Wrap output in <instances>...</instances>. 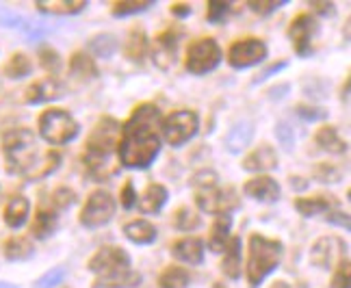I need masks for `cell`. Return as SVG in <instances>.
<instances>
[{"label": "cell", "instance_id": "obj_1", "mask_svg": "<svg viewBox=\"0 0 351 288\" xmlns=\"http://www.w3.org/2000/svg\"><path fill=\"white\" fill-rule=\"evenodd\" d=\"M160 111L156 104H139L121 128L119 160L132 169H145L160 152Z\"/></svg>", "mask_w": 351, "mask_h": 288}, {"label": "cell", "instance_id": "obj_2", "mask_svg": "<svg viewBox=\"0 0 351 288\" xmlns=\"http://www.w3.org/2000/svg\"><path fill=\"white\" fill-rule=\"evenodd\" d=\"M3 152L11 173L26 180H42L59 167L61 156L57 152H42L35 134L29 128H13L3 136Z\"/></svg>", "mask_w": 351, "mask_h": 288}, {"label": "cell", "instance_id": "obj_3", "mask_svg": "<svg viewBox=\"0 0 351 288\" xmlns=\"http://www.w3.org/2000/svg\"><path fill=\"white\" fill-rule=\"evenodd\" d=\"M117 132L119 123L113 117H102L93 132L87 139V147L83 154V163L91 178L98 182H104L117 173V165H113V152L117 145Z\"/></svg>", "mask_w": 351, "mask_h": 288}, {"label": "cell", "instance_id": "obj_4", "mask_svg": "<svg viewBox=\"0 0 351 288\" xmlns=\"http://www.w3.org/2000/svg\"><path fill=\"white\" fill-rule=\"evenodd\" d=\"M195 189V202L204 213L208 215H230L234 208H239V195L232 187L221 189L219 176L206 169L197 171L191 180Z\"/></svg>", "mask_w": 351, "mask_h": 288}, {"label": "cell", "instance_id": "obj_5", "mask_svg": "<svg viewBox=\"0 0 351 288\" xmlns=\"http://www.w3.org/2000/svg\"><path fill=\"white\" fill-rule=\"evenodd\" d=\"M285 247L276 239H267L263 235L250 237V258H247V280L252 288H258L267 276L280 267Z\"/></svg>", "mask_w": 351, "mask_h": 288}, {"label": "cell", "instance_id": "obj_6", "mask_svg": "<svg viewBox=\"0 0 351 288\" xmlns=\"http://www.w3.org/2000/svg\"><path fill=\"white\" fill-rule=\"evenodd\" d=\"M39 134H42L44 141L52 145H65L72 139H76L78 123L63 108H48L39 117Z\"/></svg>", "mask_w": 351, "mask_h": 288}, {"label": "cell", "instance_id": "obj_7", "mask_svg": "<svg viewBox=\"0 0 351 288\" xmlns=\"http://www.w3.org/2000/svg\"><path fill=\"white\" fill-rule=\"evenodd\" d=\"M219 63H221V48L213 37L193 41L186 50L184 65H186V72H191V74H197V76L208 74Z\"/></svg>", "mask_w": 351, "mask_h": 288}, {"label": "cell", "instance_id": "obj_8", "mask_svg": "<svg viewBox=\"0 0 351 288\" xmlns=\"http://www.w3.org/2000/svg\"><path fill=\"white\" fill-rule=\"evenodd\" d=\"M197 128H199V117L193 111H176L167 115V119H163V123H160L165 141L173 147H180L182 143L191 141Z\"/></svg>", "mask_w": 351, "mask_h": 288}, {"label": "cell", "instance_id": "obj_9", "mask_svg": "<svg viewBox=\"0 0 351 288\" xmlns=\"http://www.w3.org/2000/svg\"><path fill=\"white\" fill-rule=\"evenodd\" d=\"M89 269L98 273V280L113 278L119 276V273L130 271V256L121 247L106 245L93 254V258L89 260Z\"/></svg>", "mask_w": 351, "mask_h": 288}, {"label": "cell", "instance_id": "obj_10", "mask_svg": "<svg viewBox=\"0 0 351 288\" xmlns=\"http://www.w3.org/2000/svg\"><path fill=\"white\" fill-rule=\"evenodd\" d=\"M115 215V200L109 191H93L80 211V224L85 228L106 226Z\"/></svg>", "mask_w": 351, "mask_h": 288}, {"label": "cell", "instance_id": "obj_11", "mask_svg": "<svg viewBox=\"0 0 351 288\" xmlns=\"http://www.w3.org/2000/svg\"><path fill=\"white\" fill-rule=\"evenodd\" d=\"M347 256V243L341 237H321L310 250V263L328 271L339 267Z\"/></svg>", "mask_w": 351, "mask_h": 288}, {"label": "cell", "instance_id": "obj_12", "mask_svg": "<svg viewBox=\"0 0 351 288\" xmlns=\"http://www.w3.org/2000/svg\"><path fill=\"white\" fill-rule=\"evenodd\" d=\"M267 59V46L263 39L247 37V39H239L228 50V63L237 70H245V67L258 65Z\"/></svg>", "mask_w": 351, "mask_h": 288}, {"label": "cell", "instance_id": "obj_13", "mask_svg": "<svg viewBox=\"0 0 351 288\" xmlns=\"http://www.w3.org/2000/svg\"><path fill=\"white\" fill-rule=\"evenodd\" d=\"M319 31L317 20L310 13H300L289 26V39L293 41V48L300 57H310L313 54V37Z\"/></svg>", "mask_w": 351, "mask_h": 288}, {"label": "cell", "instance_id": "obj_14", "mask_svg": "<svg viewBox=\"0 0 351 288\" xmlns=\"http://www.w3.org/2000/svg\"><path fill=\"white\" fill-rule=\"evenodd\" d=\"M178 46H180L178 31H165L152 41L150 57L158 70H171L176 59H178Z\"/></svg>", "mask_w": 351, "mask_h": 288}, {"label": "cell", "instance_id": "obj_15", "mask_svg": "<svg viewBox=\"0 0 351 288\" xmlns=\"http://www.w3.org/2000/svg\"><path fill=\"white\" fill-rule=\"evenodd\" d=\"M0 24L7 26V29L22 31L29 39H39V37H44L50 31L48 26L39 24V22H33V20H26V18L20 16V13L11 11V9H7L3 5H0Z\"/></svg>", "mask_w": 351, "mask_h": 288}, {"label": "cell", "instance_id": "obj_16", "mask_svg": "<svg viewBox=\"0 0 351 288\" xmlns=\"http://www.w3.org/2000/svg\"><path fill=\"white\" fill-rule=\"evenodd\" d=\"M245 195L256 200V202H278L280 200V184L274 180L271 176H256L243 187Z\"/></svg>", "mask_w": 351, "mask_h": 288}, {"label": "cell", "instance_id": "obj_17", "mask_svg": "<svg viewBox=\"0 0 351 288\" xmlns=\"http://www.w3.org/2000/svg\"><path fill=\"white\" fill-rule=\"evenodd\" d=\"M171 256L184 265H202L204 263V243L199 239H180L171 245Z\"/></svg>", "mask_w": 351, "mask_h": 288}, {"label": "cell", "instance_id": "obj_18", "mask_svg": "<svg viewBox=\"0 0 351 288\" xmlns=\"http://www.w3.org/2000/svg\"><path fill=\"white\" fill-rule=\"evenodd\" d=\"M278 167V154L271 145H261L254 152L243 158V169L245 171H271Z\"/></svg>", "mask_w": 351, "mask_h": 288}, {"label": "cell", "instance_id": "obj_19", "mask_svg": "<svg viewBox=\"0 0 351 288\" xmlns=\"http://www.w3.org/2000/svg\"><path fill=\"white\" fill-rule=\"evenodd\" d=\"M252 139H254V123L243 119V121L234 123V126L230 128V132L226 134L223 145L230 154H239L252 143Z\"/></svg>", "mask_w": 351, "mask_h": 288}, {"label": "cell", "instance_id": "obj_20", "mask_svg": "<svg viewBox=\"0 0 351 288\" xmlns=\"http://www.w3.org/2000/svg\"><path fill=\"white\" fill-rule=\"evenodd\" d=\"M61 85L57 80L52 78H44V80H37L33 85L26 89V102L29 104H44L50 100H57L61 95Z\"/></svg>", "mask_w": 351, "mask_h": 288}, {"label": "cell", "instance_id": "obj_21", "mask_svg": "<svg viewBox=\"0 0 351 288\" xmlns=\"http://www.w3.org/2000/svg\"><path fill=\"white\" fill-rule=\"evenodd\" d=\"M230 228H232L230 215H219L217 219H215V224L210 228V237H208L210 252H215V254L226 252L228 243H230Z\"/></svg>", "mask_w": 351, "mask_h": 288}, {"label": "cell", "instance_id": "obj_22", "mask_svg": "<svg viewBox=\"0 0 351 288\" xmlns=\"http://www.w3.org/2000/svg\"><path fill=\"white\" fill-rule=\"evenodd\" d=\"M332 206H336V200L332 195H315V197H297L295 211L302 217H315L321 213H330Z\"/></svg>", "mask_w": 351, "mask_h": 288}, {"label": "cell", "instance_id": "obj_23", "mask_svg": "<svg viewBox=\"0 0 351 288\" xmlns=\"http://www.w3.org/2000/svg\"><path fill=\"white\" fill-rule=\"evenodd\" d=\"M35 5L42 13H55V16H74L87 7L85 0H37Z\"/></svg>", "mask_w": 351, "mask_h": 288}, {"label": "cell", "instance_id": "obj_24", "mask_svg": "<svg viewBox=\"0 0 351 288\" xmlns=\"http://www.w3.org/2000/svg\"><path fill=\"white\" fill-rule=\"evenodd\" d=\"M29 211H31V204L26 197H22V195L11 197L5 208V224L13 230L22 228L26 224V219H29Z\"/></svg>", "mask_w": 351, "mask_h": 288}, {"label": "cell", "instance_id": "obj_25", "mask_svg": "<svg viewBox=\"0 0 351 288\" xmlns=\"http://www.w3.org/2000/svg\"><path fill=\"white\" fill-rule=\"evenodd\" d=\"M221 271L230 280L241 278V239L239 237H232L230 243H228L223 252V260H221Z\"/></svg>", "mask_w": 351, "mask_h": 288}, {"label": "cell", "instance_id": "obj_26", "mask_svg": "<svg viewBox=\"0 0 351 288\" xmlns=\"http://www.w3.org/2000/svg\"><path fill=\"white\" fill-rule=\"evenodd\" d=\"M315 141L321 149H326L330 154H345L347 152V143L341 139V134L336 132L334 126H323L317 130Z\"/></svg>", "mask_w": 351, "mask_h": 288}, {"label": "cell", "instance_id": "obj_27", "mask_svg": "<svg viewBox=\"0 0 351 288\" xmlns=\"http://www.w3.org/2000/svg\"><path fill=\"white\" fill-rule=\"evenodd\" d=\"M124 235L128 241L137 243V245H147L156 239V228L145 221V219H137V221H130L124 226Z\"/></svg>", "mask_w": 351, "mask_h": 288}, {"label": "cell", "instance_id": "obj_28", "mask_svg": "<svg viewBox=\"0 0 351 288\" xmlns=\"http://www.w3.org/2000/svg\"><path fill=\"white\" fill-rule=\"evenodd\" d=\"M167 197H169V193H167V189L163 184H150L145 189L143 197H141V213H145V215L147 213H150V215L158 213L165 206Z\"/></svg>", "mask_w": 351, "mask_h": 288}, {"label": "cell", "instance_id": "obj_29", "mask_svg": "<svg viewBox=\"0 0 351 288\" xmlns=\"http://www.w3.org/2000/svg\"><path fill=\"white\" fill-rule=\"evenodd\" d=\"M57 211L52 208H39L37 217H35V224H33V235L37 239H48L52 232L57 230Z\"/></svg>", "mask_w": 351, "mask_h": 288}, {"label": "cell", "instance_id": "obj_30", "mask_svg": "<svg viewBox=\"0 0 351 288\" xmlns=\"http://www.w3.org/2000/svg\"><path fill=\"white\" fill-rule=\"evenodd\" d=\"M189 282H191V276L182 267H167L158 278L160 288H186Z\"/></svg>", "mask_w": 351, "mask_h": 288}, {"label": "cell", "instance_id": "obj_31", "mask_svg": "<svg viewBox=\"0 0 351 288\" xmlns=\"http://www.w3.org/2000/svg\"><path fill=\"white\" fill-rule=\"evenodd\" d=\"M33 256V245L26 239H9L5 243V258L11 260V263H18V260H26Z\"/></svg>", "mask_w": 351, "mask_h": 288}, {"label": "cell", "instance_id": "obj_32", "mask_svg": "<svg viewBox=\"0 0 351 288\" xmlns=\"http://www.w3.org/2000/svg\"><path fill=\"white\" fill-rule=\"evenodd\" d=\"M150 50V44H147V37L141 29L132 31L128 35V46H126V57L132 61H143L145 52Z\"/></svg>", "mask_w": 351, "mask_h": 288}, {"label": "cell", "instance_id": "obj_33", "mask_svg": "<svg viewBox=\"0 0 351 288\" xmlns=\"http://www.w3.org/2000/svg\"><path fill=\"white\" fill-rule=\"evenodd\" d=\"M141 276L134 271H126V273H119V276L113 278H104V280H96V286L93 288H134L139 286Z\"/></svg>", "mask_w": 351, "mask_h": 288}, {"label": "cell", "instance_id": "obj_34", "mask_svg": "<svg viewBox=\"0 0 351 288\" xmlns=\"http://www.w3.org/2000/svg\"><path fill=\"white\" fill-rule=\"evenodd\" d=\"M89 50L96 54L100 59H109L113 57V52L117 50V39L109 33H102V35H96L91 41H89Z\"/></svg>", "mask_w": 351, "mask_h": 288}, {"label": "cell", "instance_id": "obj_35", "mask_svg": "<svg viewBox=\"0 0 351 288\" xmlns=\"http://www.w3.org/2000/svg\"><path fill=\"white\" fill-rule=\"evenodd\" d=\"M33 70V65L29 61V57L26 54H13V57L9 59V63L5 65V76L9 78H24V76H29Z\"/></svg>", "mask_w": 351, "mask_h": 288}, {"label": "cell", "instance_id": "obj_36", "mask_svg": "<svg viewBox=\"0 0 351 288\" xmlns=\"http://www.w3.org/2000/svg\"><path fill=\"white\" fill-rule=\"evenodd\" d=\"M72 74L76 76H83V78H93V76H98V67L96 63H93V59H89L87 54H74L72 57Z\"/></svg>", "mask_w": 351, "mask_h": 288}, {"label": "cell", "instance_id": "obj_37", "mask_svg": "<svg viewBox=\"0 0 351 288\" xmlns=\"http://www.w3.org/2000/svg\"><path fill=\"white\" fill-rule=\"evenodd\" d=\"M313 176H315L317 182H323V184L341 182V178H343L341 169L336 167V165H332V163H319V165H315Z\"/></svg>", "mask_w": 351, "mask_h": 288}, {"label": "cell", "instance_id": "obj_38", "mask_svg": "<svg viewBox=\"0 0 351 288\" xmlns=\"http://www.w3.org/2000/svg\"><path fill=\"white\" fill-rule=\"evenodd\" d=\"M152 7H154L152 0H141V3H132V0H126V3H115L111 11H113V16L124 18V16H134V13L147 11V9H152Z\"/></svg>", "mask_w": 351, "mask_h": 288}, {"label": "cell", "instance_id": "obj_39", "mask_svg": "<svg viewBox=\"0 0 351 288\" xmlns=\"http://www.w3.org/2000/svg\"><path fill=\"white\" fill-rule=\"evenodd\" d=\"M173 226L178 230H195L199 226V217L191 211V208H178L176 211V217H173Z\"/></svg>", "mask_w": 351, "mask_h": 288}, {"label": "cell", "instance_id": "obj_40", "mask_svg": "<svg viewBox=\"0 0 351 288\" xmlns=\"http://www.w3.org/2000/svg\"><path fill=\"white\" fill-rule=\"evenodd\" d=\"M330 288H351V260H343V263L336 267Z\"/></svg>", "mask_w": 351, "mask_h": 288}, {"label": "cell", "instance_id": "obj_41", "mask_svg": "<svg viewBox=\"0 0 351 288\" xmlns=\"http://www.w3.org/2000/svg\"><path fill=\"white\" fill-rule=\"evenodd\" d=\"M295 115L302 117L304 121H321L328 117L326 108H319V106H306V104H297L295 106Z\"/></svg>", "mask_w": 351, "mask_h": 288}, {"label": "cell", "instance_id": "obj_42", "mask_svg": "<svg viewBox=\"0 0 351 288\" xmlns=\"http://www.w3.org/2000/svg\"><path fill=\"white\" fill-rule=\"evenodd\" d=\"M285 5H289L287 0H263V3H258V0H252V3H247V7L254 13H258V16H269V13L278 11L280 7H285Z\"/></svg>", "mask_w": 351, "mask_h": 288}, {"label": "cell", "instance_id": "obj_43", "mask_svg": "<svg viewBox=\"0 0 351 288\" xmlns=\"http://www.w3.org/2000/svg\"><path fill=\"white\" fill-rule=\"evenodd\" d=\"M63 278H65V271L61 267L50 269L48 273H44V276L35 282V288H55L57 284L63 282Z\"/></svg>", "mask_w": 351, "mask_h": 288}, {"label": "cell", "instance_id": "obj_44", "mask_svg": "<svg viewBox=\"0 0 351 288\" xmlns=\"http://www.w3.org/2000/svg\"><path fill=\"white\" fill-rule=\"evenodd\" d=\"M230 3H208V13H206V18H208V22H213V24H219V22H223L226 20V16L230 13Z\"/></svg>", "mask_w": 351, "mask_h": 288}, {"label": "cell", "instance_id": "obj_45", "mask_svg": "<svg viewBox=\"0 0 351 288\" xmlns=\"http://www.w3.org/2000/svg\"><path fill=\"white\" fill-rule=\"evenodd\" d=\"M276 136H278V141L285 145L287 149H293V145H295V132H293V128L289 126L287 121H278L276 123Z\"/></svg>", "mask_w": 351, "mask_h": 288}, {"label": "cell", "instance_id": "obj_46", "mask_svg": "<svg viewBox=\"0 0 351 288\" xmlns=\"http://www.w3.org/2000/svg\"><path fill=\"white\" fill-rule=\"evenodd\" d=\"M326 221L330 226H336V228H343V230L351 232V215H347L343 211H330L326 215Z\"/></svg>", "mask_w": 351, "mask_h": 288}, {"label": "cell", "instance_id": "obj_47", "mask_svg": "<svg viewBox=\"0 0 351 288\" xmlns=\"http://www.w3.org/2000/svg\"><path fill=\"white\" fill-rule=\"evenodd\" d=\"M74 202V193L70 189H57L55 193H52V204L57 206V208H67Z\"/></svg>", "mask_w": 351, "mask_h": 288}, {"label": "cell", "instance_id": "obj_48", "mask_svg": "<svg viewBox=\"0 0 351 288\" xmlns=\"http://www.w3.org/2000/svg\"><path fill=\"white\" fill-rule=\"evenodd\" d=\"M39 57H42V65L46 67V70H59V54L55 50L50 48H44L42 52H39Z\"/></svg>", "mask_w": 351, "mask_h": 288}, {"label": "cell", "instance_id": "obj_49", "mask_svg": "<svg viewBox=\"0 0 351 288\" xmlns=\"http://www.w3.org/2000/svg\"><path fill=\"white\" fill-rule=\"evenodd\" d=\"M134 202H137V193H134V187L132 182H126L124 189H121V206H124L126 211H130Z\"/></svg>", "mask_w": 351, "mask_h": 288}, {"label": "cell", "instance_id": "obj_50", "mask_svg": "<svg viewBox=\"0 0 351 288\" xmlns=\"http://www.w3.org/2000/svg\"><path fill=\"white\" fill-rule=\"evenodd\" d=\"M310 7H313V11L319 13V16H323V18H332L334 13H336V5L334 3H321V0H313Z\"/></svg>", "mask_w": 351, "mask_h": 288}, {"label": "cell", "instance_id": "obj_51", "mask_svg": "<svg viewBox=\"0 0 351 288\" xmlns=\"http://www.w3.org/2000/svg\"><path fill=\"white\" fill-rule=\"evenodd\" d=\"M289 63L287 61H280V63H274V65H269L267 67V70H263L258 76H256L254 78V85H258V82H263V80H267L269 76H274V74H278V72H282V70H285V67H287Z\"/></svg>", "mask_w": 351, "mask_h": 288}, {"label": "cell", "instance_id": "obj_52", "mask_svg": "<svg viewBox=\"0 0 351 288\" xmlns=\"http://www.w3.org/2000/svg\"><path fill=\"white\" fill-rule=\"evenodd\" d=\"M171 13L176 18H186L189 13H191V5H186V3H176L171 7Z\"/></svg>", "mask_w": 351, "mask_h": 288}, {"label": "cell", "instance_id": "obj_53", "mask_svg": "<svg viewBox=\"0 0 351 288\" xmlns=\"http://www.w3.org/2000/svg\"><path fill=\"white\" fill-rule=\"evenodd\" d=\"M289 182H291V187H293L295 191H306V189H308V180H304L302 176H291V178H289Z\"/></svg>", "mask_w": 351, "mask_h": 288}, {"label": "cell", "instance_id": "obj_54", "mask_svg": "<svg viewBox=\"0 0 351 288\" xmlns=\"http://www.w3.org/2000/svg\"><path fill=\"white\" fill-rule=\"evenodd\" d=\"M289 89H291L289 85H280V87H274L271 91H269V95H271V98L276 100V98H282V95H285L282 91H289Z\"/></svg>", "mask_w": 351, "mask_h": 288}, {"label": "cell", "instance_id": "obj_55", "mask_svg": "<svg viewBox=\"0 0 351 288\" xmlns=\"http://www.w3.org/2000/svg\"><path fill=\"white\" fill-rule=\"evenodd\" d=\"M341 98L347 102L349 98H351V76L347 78V82H345V85H343V91H341Z\"/></svg>", "mask_w": 351, "mask_h": 288}, {"label": "cell", "instance_id": "obj_56", "mask_svg": "<svg viewBox=\"0 0 351 288\" xmlns=\"http://www.w3.org/2000/svg\"><path fill=\"white\" fill-rule=\"evenodd\" d=\"M343 37H345L347 41H351V16L347 18L345 26H343Z\"/></svg>", "mask_w": 351, "mask_h": 288}, {"label": "cell", "instance_id": "obj_57", "mask_svg": "<svg viewBox=\"0 0 351 288\" xmlns=\"http://www.w3.org/2000/svg\"><path fill=\"white\" fill-rule=\"evenodd\" d=\"M271 288H291L287 282H276V284H271Z\"/></svg>", "mask_w": 351, "mask_h": 288}, {"label": "cell", "instance_id": "obj_58", "mask_svg": "<svg viewBox=\"0 0 351 288\" xmlns=\"http://www.w3.org/2000/svg\"><path fill=\"white\" fill-rule=\"evenodd\" d=\"M0 288H18L16 284H9V282H0Z\"/></svg>", "mask_w": 351, "mask_h": 288}, {"label": "cell", "instance_id": "obj_59", "mask_svg": "<svg viewBox=\"0 0 351 288\" xmlns=\"http://www.w3.org/2000/svg\"><path fill=\"white\" fill-rule=\"evenodd\" d=\"M213 288H226V286H223V284H219V282H217V284H213Z\"/></svg>", "mask_w": 351, "mask_h": 288}, {"label": "cell", "instance_id": "obj_60", "mask_svg": "<svg viewBox=\"0 0 351 288\" xmlns=\"http://www.w3.org/2000/svg\"><path fill=\"white\" fill-rule=\"evenodd\" d=\"M347 197H349V202H351V189H349V193H347Z\"/></svg>", "mask_w": 351, "mask_h": 288}]
</instances>
